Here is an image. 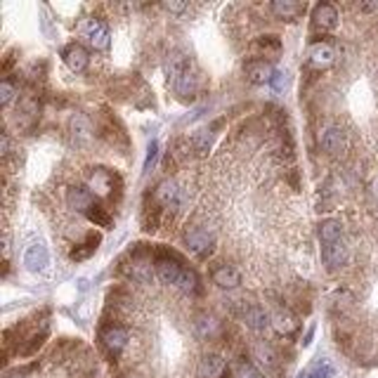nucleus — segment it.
<instances>
[{"instance_id":"nucleus-36","label":"nucleus","mask_w":378,"mask_h":378,"mask_svg":"<svg viewBox=\"0 0 378 378\" xmlns=\"http://www.w3.org/2000/svg\"><path fill=\"white\" fill-rule=\"evenodd\" d=\"M360 10L362 12H378V3H362Z\"/></svg>"},{"instance_id":"nucleus-32","label":"nucleus","mask_w":378,"mask_h":378,"mask_svg":"<svg viewBox=\"0 0 378 378\" xmlns=\"http://www.w3.org/2000/svg\"><path fill=\"white\" fill-rule=\"evenodd\" d=\"M34 376V367H22V369H12L5 374V378H31Z\"/></svg>"},{"instance_id":"nucleus-1","label":"nucleus","mask_w":378,"mask_h":378,"mask_svg":"<svg viewBox=\"0 0 378 378\" xmlns=\"http://www.w3.org/2000/svg\"><path fill=\"white\" fill-rule=\"evenodd\" d=\"M100 345L104 348V353L109 357H114V360H119V357L126 353L128 345H130V334L126 327H121V324H104L100 329Z\"/></svg>"},{"instance_id":"nucleus-29","label":"nucleus","mask_w":378,"mask_h":378,"mask_svg":"<svg viewBox=\"0 0 378 378\" xmlns=\"http://www.w3.org/2000/svg\"><path fill=\"white\" fill-rule=\"evenodd\" d=\"M234 378H267V376L253 362H241L237 371H234Z\"/></svg>"},{"instance_id":"nucleus-8","label":"nucleus","mask_w":378,"mask_h":378,"mask_svg":"<svg viewBox=\"0 0 378 378\" xmlns=\"http://www.w3.org/2000/svg\"><path fill=\"white\" fill-rule=\"evenodd\" d=\"M253 364H256V367L263 371L267 378L282 369V364H279V355L275 353V348H272V345H265V343H258L256 348H253Z\"/></svg>"},{"instance_id":"nucleus-28","label":"nucleus","mask_w":378,"mask_h":378,"mask_svg":"<svg viewBox=\"0 0 378 378\" xmlns=\"http://www.w3.org/2000/svg\"><path fill=\"white\" fill-rule=\"evenodd\" d=\"M71 128H74V138H78V140H88L90 138V121L86 119L83 114H76V119H74V123H71Z\"/></svg>"},{"instance_id":"nucleus-37","label":"nucleus","mask_w":378,"mask_h":378,"mask_svg":"<svg viewBox=\"0 0 378 378\" xmlns=\"http://www.w3.org/2000/svg\"><path fill=\"white\" fill-rule=\"evenodd\" d=\"M123 378H128V376H123Z\"/></svg>"},{"instance_id":"nucleus-27","label":"nucleus","mask_w":378,"mask_h":378,"mask_svg":"<svg viewBox=\"0 0 378 378\" xmlns=\"http://www.w3.org/2000/svg\"><path fill=\"white\" fill-rule=\"evenodd\" d=\"M178 286H180V289L185 291V293H189V296H192V293H197V291H199V277H197V272H194V270H185V272H182Z\"/></svg>"},{"instance_id":"nucleus-10","label":"nucleus","mask_w":378,"mask_h":378,"mask_svg":"<svg viewBox=\"0 0 378 378\" xmlns=\"http://www.w3.org/2000/svg\"><path fill=\"white\" fill-rule=\"evenodd\" d=\"M171 86L175 90V95L182 97V100H189V97L197 95V88H199L197 71H194L192 67H187L185 71H180L175 78H171Z\"/></svg>"},{"instance_id":"nucleus-18","label":"nucleus","mask_w":378,"mask_h":378,"mask_svg":"<svg viewBox=\"0 0 378 378\" xmlns=\"http://www.w3.org/2000/svg\"><path fill=\"white\" fill-rule=\"evenodd\" d=\"M298 319L291 315L289 310H277L275 315H272V329L277 331L279 336H293L298 331Z\"/></svg>"},{"instance_id":"nucleus-19","label":"nucleus","mask_w":378,"mask_h":378,"mask_svg":"<svg viewBox=\"0 0 378 378\" xmlns=\"http://www.w3.org/2000/svg\"><path fill=\"white\" fill-rule=\"evenodd\" d=\"M246 78L251 83H272V76H275V69L270 67L265 60H253L246 64Z\"/></svg>"},{"instance_id":"nucleus-16","label":"nucleus","mask_w":378,"mask_h":378,"mask_svg":"<svg viewBox=\"0 0 378 378\" xmlns=\"http://www.w3.org/2000/svg\"><path fill=\"white\" fill-rule=\"evenodd\" d=\"M67 204L78 213H88L95 204L93 192H90L88 187H71L67 194Z\"/></svg>"},{"instance_id":"nucleus-5","label":"nucleus","mask_w":378,"mask_h":378,"mask_svg":"<svg viewBox=\"0 0 378 378\" xmlns=\"http://www.w3.org/2000/svg\"><path fill=\"white\" fill-rule=\"evenodd\" d=\"M81 31L95 50H107L109 43H112V31H109V26L102 19H86L81 24Z\"/></svg>"},{"instance_id":"nucleus-30","label":"nucleus","mask_w":378,"mask_h":378,"mask_svg":"<svg viewBox=\"0 0 378 378\" xmlns=\"http://www.w3.org/2000/svg\"><path fill=\"white\" fill-rule=\"evenodd\" d=\"M15 95H17V86L10 78H5V81L0 83V102H3V107H8V104L15 100Z\"/></svg>"},{"instance_id":"nucleus-33","label":"nucleus","mask_w":378,"mask_h":378,"mask_svg":"<svg viewBox=\"0 0 378 378\" xmlns=\"http://www.w3.org/2000/svg\"><path fill=\"white\" fill-rule=\"evenodd\" d=\"M164 10H168V12H173V15H182V12H187L189 10V5L187 3H164Z\"/></svg>"},{"instance_id":"nucleus-12","label":"nucleus","mask_w":378,"mask_h":378,"mask_svg":"<svg viewBox=\"0 0 378 378\" xmlns=\"http://www.w3.org/2000/svg\"><path fill=\"white\" fill-rule=\"evenodd\" d=\"M62 60L69 67V71H74V74H83V71L88 69V64H90L88 50L83 48V45H78V43H71V45H67V48L62 50Z\"/></svg>"},{"instance_id":"nucleus-9","label":"nucleus","mask_w":378,"mask_h":378,"mask_svg":"<svg viewBox=\"0 0 378 378\" xmlns=\"http://www.w3.org/2000/svg\"><path fill=\"white\" fill-rule=\"evenodd\" d=\"M154 265H156V277H159L161 284H168V286L175 284V286H178L182 272H185V267L180 265L178 258H173V256H159Z\"/></svg>"},{"instance_id":"nucleus-11","label":"nucleus","mask_w":378,"mask_h":378,"mask_svg":"<svg viewBox=\"0 0 378 378\" xmlns=\"http://www.w3.org/2000/svg\"><path fill=\"white\" fill-rule=\"evenodd\" d=\"M350 251L343 241H334V244L322 246V263L327 265V270H341L343 265H348Z\"/></svg>"},{"instance_id":"nucleus-31","label":"nucleus","mask_w":378,"mask_h":378,"mask_svg":"<svg viewBox=\"0 0 378 378\" xmlns=\"http://www.w3.org/2000/svg\"><path fill=\"white\" fill-rule=\"evenodd\" d=\"M156 159H159V145L156 142H152L149 145V152H147V161H145V173H149L156 164Z\"/></svg>"},{"instance_id":"nucleus-22","label":"nucleus","mask_w":378,"mask_h":378,"mask_svg":"<svg viewBox=\"0 0 378 378\" xmlns=\"http://www.w3.org/2000/svg\"><path fill=\"white\" fill-rule=\"evenodd\" d=\"M114 187V175L107 171V168H97V171L90 175V189H95L97 194H109Z\"/></svg>"},{"instance_id":"nucleus-15","label":"nucleus","mask_w":378,"mask_h":378,"mask_svg":"<svg viewBox=\"0 0 378 378\" xmlns=\"http://www.w3.org/2000/svg\"><path fill=\"white\" fill-rule=\"evenodd\" d=\"M308 57H310L312 67L327 69V67H331V64L336 62V50H334V45H331V43H315L310 48Z\"/></svg>"},{"instance_id":"nucleus-24","label":"nucleus","mask_w":378,"mask_h":378,"mask_svg":"<svg viewBox=\"0 0 378 378\" xmlns=\"http://www.w3.org/2000/svg\"><path fill=\"white\" fill-rule=\"evenodd\" d=\"M334 376H336L334 364H331L329 360H317L301 378H334Z\"/></svg>"},{"instance_id":"nucleus-3","label":"nucleus","mask_w":378,"mask_h":378,"mask_svg":"<svg viewBox=\"0 0 378 378\" xmlns=\"http://www.w3.org/2000/svg\"><path fill=\"white\" fill-rule=\"evenodd\" d=\"M185 246L197 258H206V256H211V253H213L215 239H213L211 232L204 230V227H192V230L185 232Z\"/></svg>"},{"instance_id":"nucleus-21","label":"nucleus","mask_w":378,"mask_h":378,"mask_svg":"<svg viewBox=\"0 0 378 378\" xmlns=\"http://www.w3.org/2000/svg\"><path fill=\"white\" fill-rule=\"evenodd\" d=\"M253 52L260 57H279L282 55V41L277 36H260L253 45Z\"/></svg>"},{"instance_id":"nucleus-20","label":"nucleus","mask_w":378,"mask_h":378,"mask_svg":"<svg viewBox=\"0 0 378 378\" xmlns=\"http://www.w3.org/2000/svg\"><path fill=\"white\" fill-rule=\"evenodd\" d=\"M270 12L275 15L277 19H286V22H291V19L301 17L305 12V5L301 3H293V0H277V3L270 5Z\"/></svg>"},{"instance_id":"nucleus-25","label":"nucleus","mask_w":378,"mask_h":378,"mask_svg":"<svg viewBox=\"0 0 378 378\" xmlns=\"http://www.w3.org/2000/svg\"><path fill=\"white\" fill-rule=\"evenodd\" d=\"M86 215H88L90 223H95V225H100V227H107V230L114 225V218H112V215H109L107 208L100 206V204H93V208H90V211H88Z\"/></svg>"},{"instance_id":"nucleus-35","label":"nucleus","mask_w":378,"mask_h":378,"mask_svg":"<svg viewBox=\"0 0 378 378\" xmlns=\"http://www.w3.org/2000/svg\"><path fill=\"white\" fill-rule=\"evenodd\" d=\"M286 74H282V71H275V76H272V86H275V90H282L286 86Z\"/></svg>"},{"instance_id":"nucleus-2","label":"nucleus","mask_w":378,"mask_h":378,"mask_svg":"<svg viewBox=\"0 0 378 378\" xmlns=\"http://www.w3.org/2000/svg\"><path fill=\"white\" fill-rule=\"evenodd\" d=\"M239 317L241 322L249 327L253 334H265L267 329L272 327V317L260 308V305H253V303H244L239 308Z\"/></svg>"},{"instance_id":"nucleus-4","label":"nucleus","mask_w":378,"mask_h":378,"mask_svg":"<svg viewBox=\"0 0 378 378\" xmlns=\"http://www.w3.org/2000/svg\"><path fill=\"white\" fill-rule=\"evenodd\" d=\"M319 145L329 156H343L348 152V135L341 126H327L319 135Z\"/></svg>"},{"instance_id":"nucleus-17","label":"nucleus","mask_w":378,"mask_h":378,"mask_svg":"<svg viewBox=\"0 0 378 378\" xmlns=\"http://www.w3.org/2000/svg\"><path fill=\"white\" fill-rule=\"evenodd\" d=\"M48 263H50V256L43 244H31L29 249H26L24 265L29 267L31 272H43L45 267H48Z\"/></svg>"},{"instance_id":"nucleus-34","label":"nucleus","mask_w":378,"mask_h":378,"mask_svg":"<svg viewBox=\"0 0 378 378\" xmlns=\"http://www.w3.org/2000/svg\"><path fill=\"white\" fill-rule=\"evenodd\" d=\"M0 154L10 156V135H8V133L0 135Z\"/></svg>"},{"instance_id":"nucleus-13","label":"nucleus","mask_w":378,"mask_h":378,"mask_svg":"<svg viewBox=\"0 0 378 378\" xmlns=\"http://www.w3.org/2000/svg\"><path fill=\"white\" fill-rule=\"evenodd\" d=\"M211 279H213V284L218 286V289L232 291V289H237V286H241V272L234 265H218V267H213Z\"/></svg>"},{"instance_id":"nucleus-6","label":"nucleus","mask_w":378,"mask_h":378,"mask_svg":"<svg viewBox=\"0 0 378 378\" xmlns=\"http://www.w3.org/2000/svg\"><path fill=\"white\" fill-rule=\"evenodd\" d=\"M227 360L220 353H206L197 362V378H225Z\"/></svg>"},{"instance_id":"nucleus-26","label":"nucleus","mask_w":378,"mask_h":378,"mask_svg":"<svg viewBox=\"0 0 378 378\" xmlns=\"http://www.w3.org/2000/svg\"><path fill=\"white\" fill-rule=\"evenodd\" d=\"M97 244H100V237H95V234H88V241L81 246H76L74 251H71V258L74 260H86L88 256H93L97 251Z\"/></svg>"},{"instance_id":"nucleus-7","label":"nucleus","mask_w":378,"mask_h":378,"mask_svg":"<svg viewBox=\"0 0 378 378\" xmlns=\"http://www.w3.org/2000/svg\"><path fill=\"white\" fill-rule=\"evenodd\" d=\"M192 331L199 341H215V338H220V334H223V324H220L218 317L208 315V312H199L192 322Z\"/></svg>"},{"instance_id":"nucleus-23","label":"nucleus","mask_w":378,"mask_h":378,"mask_svg":"<svg viewBox=\"0 0 378 378\" xmlns=\"http://www.w3.org/2000/svg\"><path fill=\"white\" fill-rule=\"evenodd\" d=\"M317 232L324 244H334V241H341L343 237V225L338 223V220H324Z\"/></svg>"},{"instance_id":"nucleus-14","label":"nucleus","mask_w":378,"mask_h":378,"mask_svg":"<svg viewBox=\"0 0 378 378\" xmlns=\"http://www.w3.org/2000/svg\"><path fill=\"white\" fill-rule=\"evenodd\" d=\"M312 24L319 31H331L336 29L338 24V10L331 3H319L315 10H312Z\"/></svg>"}]
</instances>
